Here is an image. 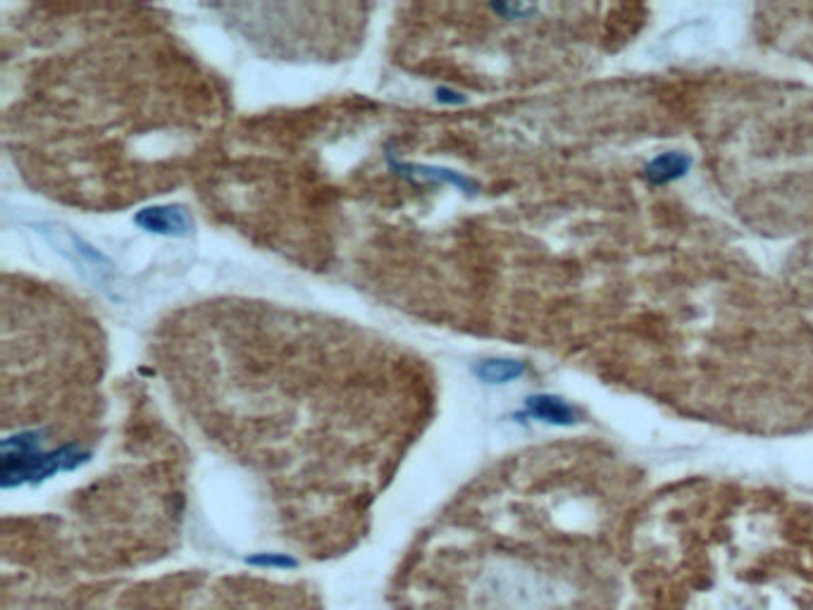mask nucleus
Listing matches in <instances>:
<instances>
[{
	"label": "nucleus",
	"instance_id": "nucleus-10",
	"mask_svg": "<svg viewBox=\"0 0 813 610\" xmlns=\"http://www.w3.org/2000/svg\"><path fill=\"white\" fill-rule=\"evenodd\" d=\"M435 95H437L439 103H446V105H464V103H468V95L458 93V91H454L449 87H439L435 91Z\"/></svg>",
	"mask_w": 813,
	"mask_h": 610
},
{
	"label": "nucleus",
	"instance_id": "nucleus-9",
	"mask_svg": "<svg viewBox=\"0 0 813 610\" xmlns=\"http://www.w3.org/2000/svg\"><path fill=\"white\" fill-rule=\"evenodd\" d=\"M494 12H499L501 18L506 20H522L528 18V14L537 12L535 6H522V3H506V6H491Z\"/></svg>",
	"mask_w": 813,
	"mask_h": 610
},
{
	"label": "nucleus",
	"instance_id": "nucleus-6",
	"mask_svg": "<svg viewBox=\"0 0 813 610\" xmlns=\"http://www.w3.org/2000/svg\"><path fill=\"white\" fill-rule=\"evenodd\" d=\"M694 160L690 153L684 151H665L653 155L644 165V180L651 186H668L673 182L684 180L690 174Z\"/></svg>",
	"mask_w": 813,
	"mask_h": 610
},
{
	"label": "nucleus",
	"instance_id": "nucleus-8",
	"mask_svg": "<svg viewBox=\"0 0 813 610\" xmlns=\"http://www.w3.org/2000/svg\"><path fill=\"white\" fill-rule=\"evenodd\" d=\"M246 563L256 566V568H275V570H292L298 566L296 558L286 556V553H258V556H251Z\"/></svg>",
	"mask_w": 813,
	"mask_h": 610
},
{
	"label": "nucleus",
	"instance_id": "nucleus-5",
	"mask_svg": "<svg viewBox=\"0 0 813 610\" xmlns=\"http://www.w3.org/2000/svg\"><path fill=\"white\" fill-rule=\"evenodd\" d=\"M392 170H396V174L406 176L410 182H429V184H449L456 186L458 191H464L466 196H475L477 194V182L470 180V176L460 174L456 170L449 167H435V165H416V163H398V160L389 157Z\"/></svg>",
	"mask_w": 813,
	"mask_h": 610
},
{
	"label": "nucleus",
	"instance_id": "nucleus-7",
	"mask_svg": "<svg viewBox=\"0 0 813 610\" xmlns=\"http://www.w3.org/2000/svg\"><path fill=\"white\" fill-rule=\"evenodd\" d=\"M472 373L491 387H504V384H511L528 373V365L516 358H487L477 363Z\"/></svg>",
	"mask_w": 813,
	"mask_h": 610
},
{
	"label": "nucleus",
	"instance_id": "nucleus-4",
	"mask_svg": "<svg viewBox=\"0 0 813 610\" xmlns=\"http://www.w3.org/2000/svg\"><path fill=\"white\" fill-rule=\"evenodd\" d=\"M522 415L553 427H572L580 423V410L556 394H532L525 398Z\"/></svg>",
	"mask_w": 813,
	"mask_h": 610
},
{
	"label": "nucleus",
	"instance_id": "nucleus-2",
	"mask_svg": "<svg viewBox=\"0 0 813 610\" xmlns=\"http://www.w3.org/2000/svg\"><path fill=\"white\" fill-rule=\"evenodd\" d=\"M37 230L55 253H60L62 258L74 265V270L84 279L93 284H103L115 272V265L110 263L101 251H95L89 241L70 232L68 227H62V224H39Z\"/></svg>",
	"mask_w": 813,
	"mask_h": 610
},
{
	"label": "nucleus",
	"instance_id": "nucleus-3",
	"mask_svg": "<svg viewBox=\"0 0 813 610\" xmlns=\"http://www.w3.org/2000/svg\"><path fill=\"white\" fill-rule=\"evenodd\" d=\"M134 224L143 232L155 234V236H170V238H186L191 236V232H194V220H191L184 205L143 207V211L134 215Z\"/></svg>",
	"mask_w": 813,
	"mask_h": 610
},
{
	"label": "nucleus",
	"instance_id": "nucleus-1",
	"mask_svg": "<svg viewBox=\"0 0 813 610\" xmlns=\"http://www.w3.org/2000/svg\"><path fill=\"white\" fill-rule=\"evenodd\" d=\"M89 460V454L77 444H65L55 451H24L3 454V487H18L27 481H43L58 472H70Z\"/></svg>",
	"mask_w": 813,
	"mask_h": 610
}]
</instances>
